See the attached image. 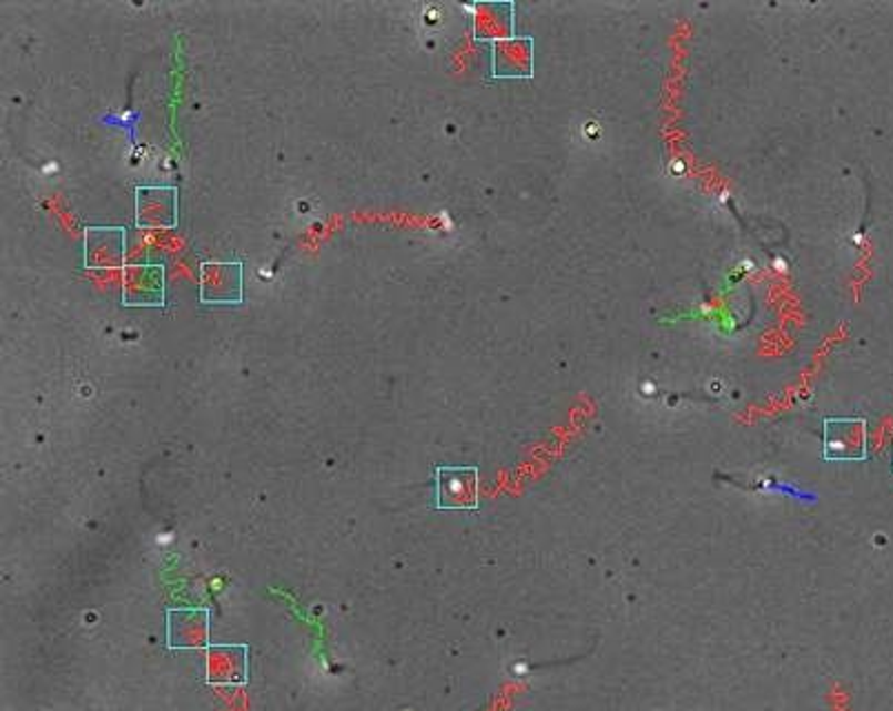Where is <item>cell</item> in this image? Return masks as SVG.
I'll use <instances>...</instances> for the list:
<instances>
[{
  "label": "cell",
  "instance_id": "277c9868",
  "mask_svg": "<svg viewBox=\"0 0 893 711\" xmlns=\"http://www.w3.org/2000/svg\"><path fill=\"white\" fill-rule=\"evenodd\" d=\"M165 298V274L159 265H134L125 276L128 305H161Z\"/></svg>",
  "mask_w": 893,
  "mask_h": 711
},
{
  "label": "cell",
  "instance_id": "3957f363",
  "mask_svg": "<svg viewBox=\"0 0 893 711\" xmlns=\"http://www.w3.org/2000/svg\"><path fill=\"white\" fill-rule=\"evenodd\" d=\"M85 247V265L90 270L119 267L125 254V234L121 227L88 230Z\"/></svg>",
  "mask_w": 893,
  "mask_h": 711
},
{
  "label": "cell",
  "instance_id": "7a4b0ae2",
  "mask_svg": "<svg viewBox=\"0 0 893 711\" xmlns=\"http://www.w3.org/2000/svg\"><path fill=\"white\" fill-rule=\"evenodd\" d=\"M136 223L148 230H165L176 225V190L141 187L136 201Z\"/></svg>",
  "mask_w": 893,
  "mask_h": 711
},
{
  "label": "cell",
  "instance_id": "5b68a950",
  "mask_svg": "<svg viewBox=\"0 0 893 711\" xmlns=\"http://www.w3.org/2000/svg\"><path fill=\"white\" fill-rule=\"evenodd\" d=\"M449 478L440 476V502L445 505H467V498L474 496V483L467 485V474H471V469L465 474V478H456V469L447 471Z\"/></svg>",
  "mask_w": 893,
  "mask_h": 711
},
{
  "label": "cell",
  "instance_id": "6da1fadb",
  "mask_svg": "<svg viewBox=\"0 0 893 711\" xmlns=\"http://www.w3.org/2000/svg\"><path fill=\"white\" fill-rule=\"evenodd\" d=\"M243 296V267L239 263H205L201 270L203 303H239Z\"/></svg>",
  "mask_w": 893,
  "mask_h": 711
}]
</instances>
